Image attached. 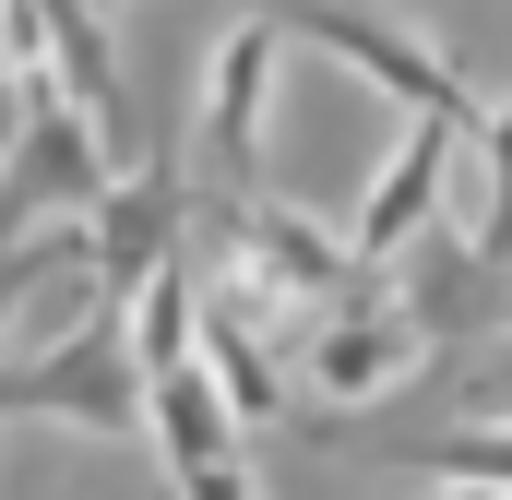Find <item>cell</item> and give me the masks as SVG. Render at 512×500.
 <instances>
[{"mask_svg": "<svg viewBox=\"0 0 512 500\" xmlns=\"http://www.w3.org/2000/svg\"><path fill=\"white\" fill-rule=\"evenodd\" d=\"M108 143L84 131V108L48 84V72H12V143H0V239L24 227H84L96 191H108Z\"/></svg>", "mask_w": 512, "mask_h": 500, "instance_id": "6da1fadb", "label": "cell"}, {"mask_svg": "<svg viewBox=\"0 0 512 500\" xmlns=\"http://www.w3.org/2000/svg\"><path fill=\"white\" fill-rule=\"evenodd\" d=\"M251 24H274V36H310V48H334L346 72H370L393 108H417V120H453L477 131V96H465V72L417 36V24H393L382 0H239Z\"/></svg>", "mask_w": 512, "mask_h": 500, "instance_id": "7a4b0ae2", "label": "cell"}, {"mask_svg": "<svg viewBox=\"0 0 512 500\" xmlns=\"http://www.w3.org/2000/svg\"><path fill=\"white\" fill-rule=\"evenodd\" d=\"M12 417H60V429H96V441H143V370H131V310L96 298L60 346H36L24 370H0Z\"/></svg>", "mask_w": 512, "mask_h": 500, "instance_id": "3957f363", "label": "cell"}, {"mask_svg": "<svg viewBox=\"0 0 512 500\" xmlns=\"http://www.w3.org/2000/svg\"><path fill=\"white\" fill-rule=\"evenodd\" d=\"M179 227H191V167L167 155V143H143L120 179L96 191V215H84V274H96V298H120L155 274V262H179Z\"/></svg>", "mask_w": 512, "mask_h": 500, "instance_id": "277c9868", "label": "cell"}, {"mask_svg": "<svg viewBox=\"0 0 512 500\" xmlns=\"http://www.w3.org/2000/svg\"><path fill=\"white\" fill-rule=\"evenodd\" d=\"M262 96H274V24L215 36V96H203V167H191V179H203L227 215L262 203Z\"/></svg>", "mask_w": 512, "mask_h": 500, "instance_id": "5b68a950", "label": "cell"}, {"mask_svg": "<svg viewBox=\"0 0 512 500\" xmlns=\"http://www.w3.org/2000/svg\"><path fill=\"white\" fill-rule=\"evenodd\" d=\"M417 358H429V322H417L405 298H382V274L346 286V298L322 310V334H310V381H322L334 405H370V393L405 381Z\"/></svg>", "mask_w": 512, "mask_h": 500, "instance_id": "8992f818", "label": "cell"}, {"mask_svg": "<svg viewBox=\"0 0 512 500\" xmlns=\"http://www.w3.org/2000/svg\"><path fill=\"white\" fill-rule=\"evenodd\" d=\"M453 143H465L453 120H417L405 143H393V167L370 179V203H358V227H346V262H358V274L405 262V250L441 227V179H453Z\"/></svg>", "mask_w": 512, "mask_h": 500, "instance_id": "52a82bcc", "label": "cell"}, {"mask_svg": "<svg viewBox=\"0 0 512 500\" xmlns=\"http://www.w3.org/2000/svg\"><path fill=\"white\" fill-rule=\"evenodd\" d=\"M227 250L251 262V274L286 298V310H334L346 286H370V274L346 262V239H322V227H310V215H286V203H251V215H227Z\"/></svg>", "mask_w": 512, "mask_h": 500, "instance_id": "ba28073f", "label": "cell"}, {"mask_svg": "<svg viewBox=\"0 0 512 500\" xmlns=\"http://www.w3.org/2000/svg\"><path fill=\"white\" fill-rule=\"evenodd\" d=\"M143 441L167 453V477H179V465H239V417H227V393L203 381V358H179V370L143 381Z\"/></svg>", "mask_w": 512, "mask_h": 500, "instance_id": "9c48e42d", "label": "cell"}, {"mask_svg": "<svg viewBox=\"0 0 512 500\" xmlns=\"http://www.w3.org/2000/svg\"><path fill=\"white\" fill-rule=\"evenodd\" d=\"M191 358V262H155L143 286H131V370H179Z\"/></svg>", "mask_w": 512, "mask_h": 500, "instance_id": "30bf717a", "label": "cell"}, {"mask_svg": "<svg viewBox=\"0 0 512 500\" xmlns=\"http://www.w3.org/2000/svg\"><path fill=\"white\" fill-rule=\"evenodd\" d=\"M48 274H84V227H24V239H0V346L24 334V310L48 298Z\"/></svg>", "mask_w": 512, "mask_h": 500, "instance_id": "8fae6325", "label": "cell"}, {"mask_svg": "<svg viewBox=\"0 0 512 500\" xmlns=\"http://www.w3.org/2000/svg\"><path fill=\"white\" fill-rule=\"evenodd\" d=\"M465 143H489V215H477V262H489V274H512V96L501 108H477V131H465Z\"/></svg>", "mask_w": 512, "mask_h": 500, "instance_id": "7c38bea8", "label": "cell"}, {"mask_svg": "<svg viewBox=\"0 0 512 500\" xmlns=\"http://www.w3.org/2000/svg\"><path fill=\"white\" fill-rule=\"evenodd\" d=\"M417 465L453 477V489H512V417L501 429H441V441H417Z\"/></svg>", "mask_w": 512, "mask_h": 500, "instance_id": "4fadbf2b", "label": "cell"}, {"mask_svg": "<svg viewBox=\"0 0 512 500\" xmlns=\"http://www.w3.org/2000/svg\"><path fill=\"white\" fill-rule=\"evenodd\" d=\"M179 500H262L251 465H179Z\"/></svg>", "mask_w": 512, "mask_h": 500, "instance_id": "5bb4252c", "label": "cell"}, {"mask_svg": "<svg viewBox=\"0 0 512 500\" xmlns=\"http://www.w3.org/2000/svg\"><path fill=\"white\" fill-rule=\"evenodd\" d=\"M0 143H12V60H0Z\"/></svg>", "mask_w": 512, "mask_h": 500, "instance_id": "9a60e30c", "label": "cell"}, {"mask_svg": "<svg viewBox=\"0 0 512 500\" xmlns=\"http://www.w3.org/2000/svg\"><path fill=\"white\" fill-rule=\"evenodd\" d=\"M501 334H512V286H501Z\"/></svg>", "mask_w": 512, "mask_h": 500, "instance_id": "2e32d148", "label": "cell"}, {"mask_svg": "<svg viewBox=\"0 0 512 500\" xmlns=\"http://www.w3.org/2000/svg\"><path fill=\"white\" fill-rule=\"evenodd\" d=\"M0 12H12V0H0Z\"/></svg>", "mask_w": 512, "mask_h": 500, "instance_id": "e0dca14e", "label": "cell"}, {"mask_svg": "<svg viewBox=\"0 0 512 500\" xmlns=\"http://www.w3.org/2000/svg\"><path fill=\"white\" fill-rule=\"evenodd\" d=\"M0 417H12V405H0Z\"/></svg>", "mask_w": 512, "mask_h": 500, "instance_id": "ac0fdd59", "label": "cell"}]
</instances>
